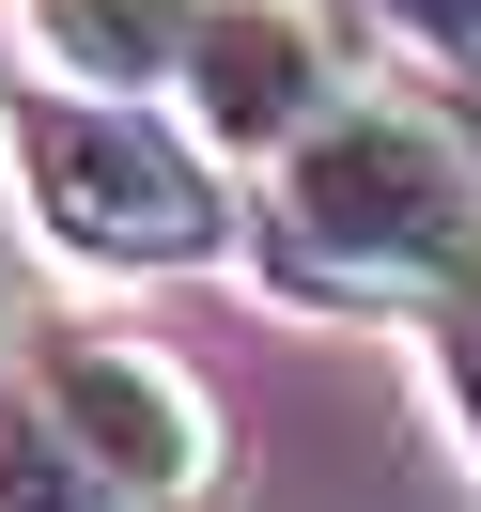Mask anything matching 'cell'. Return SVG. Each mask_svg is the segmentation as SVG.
I'll use <instances>...</instances> for the list:
<instances>
[{
  "label": "cell",
  "mask_w": 481,
  "mask_h": 512,
  "mask_svg": "<svg viewBox=\"0 0 481 512\" xmlns=\"http://www.w3.org/2000/svg\"><path fill=\"white\" fill-rule=\"evenodd\" d=\"M16 32H32V63L63 94H171L202 0H16Z\"/></svg>",
  "instance_id": "5"
},
{
  "label": "cell",
  "mask_w": 481,
  "mask_h": 512,
  "mask_svg": "<svg viewBox=\"0 0 481 512\" xmlns=\"http://www.w3.org/2000/svg\"><path fill=\"white\" fill-rule=\"evenodd\" d=\"M249 280L295 311H450L481 280V156L419 94H326L249 202Z\"/></svg>",
  "instance_id": "1"
},
{
  "label": "cell",
  "mask_w": 481,
  "mask_h": 512,
  "mask_svg": "<svg viewBox=\"0 0 481 512\" xmlns=\"http://www.w3.org/2000/svg\"><path fill=\"white\" fill-rule=\"evenodd\" d=\"M0 171H16V218L94 280H187V264L233 249L218 140L140 109V94H16Z\"/></svg>",
  "instance_id": "2"
},
{
  "label": "cell",
  "mask_w": 481,
  "mask_h": 512,
  "mask_svg": "<svg viewBox=\"0 0 481 512\" xmlns=\"http://www.w3.org/2000/svg\"><path fill=\"white\" fill-rule=\"evenodd\" d=\"M32 388L63 404V435L94 450L140 512H202L218 497V404H202L156 342H125V326H32Z\"/></svg>",
  "instance_id": "3"
},
{
  "label": "cell",
  "mask_w": 481,
  "mask_h": 512,
  "mask_svg": "<svg viewBox=\"0 0 481 512\" xmlns=\"http://www.w3.org/2000/svg\"><path fill=\"white\" fill-rule=\"evenodd\" d=\"M187 125L218 156H280L326 94H342V32H326V0H202L187 32Z\"/></svg>",
  "instance_id": "4"
},
{
  "label": "cell",
  "mask_w": 481,
  "mask_h": 512,
  "mask_svg": "<svg viewBox=\"0 0 481 512\" xmlns=\"http://www.w3.org/2000/svg\"><path fill=\"white\" fill-rule=\"evenodd\" d=\"M0 512H140L125 481L63 435V404H47L32 373H0Z\"/></svg>",
  "instance_id": "6"
},
{
  "label": "cell",
  "mask_w": 481,
  "mask_h": 512,
  "mask_svg": "<svg viewBox=\"0 0 481 512\" xmlns=\"http://www.w3.org/2000/svg\"><path fill=\"white\" fill-rule=\"evenodd\" d=\"M435 326V388H450V419H466V450H481V280L450 295V311H419Z\"/></svg>",
  "instance_id": "7"
},
{
  "label": "cell",
  "mask_w": 481,
  "mask_h": 512,
  "mask_svg": "<svg viewBox=\"0 0 481 512\" xmlns=\"http://www.w3.org/2000/svg\"><path fill=\"white\" fill-rule=\"evenodd\" d=\"M388 16H404V32H419V47H450V63H466V78H481V0H388Z\"/></svg>",
  "instance_id": "8"
}]
</instances>
